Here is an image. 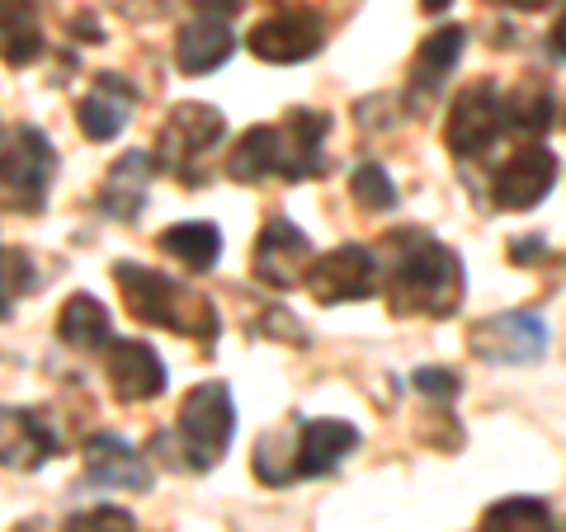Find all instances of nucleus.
<instances>
[{"label": "nucleus", "mask_w": 566, "mask_h": 532, "mask_svg": "<svg viewBox=\"0 0 566 532\" xmlns=\"http://www.w3.org/2000/svg\"><path fill=\"white\" fill-rule=\"evenodd\" d=\"M449 6H453V0H420L424 14H439V10H449Z\"/></svg>", "instance_id": "nucleus-35"}, {"label": "nucleus", "mask_w": 566, "mask_h": 532, "mask_svg": "<svg viewBox=\"0 0 566 532\" xmlns=\"http://www.w3.org/2000/svg\"><path fill=\"white\" fill-rule=\"evenodd\" d=\"M227 137V118L212 104H175L170 118L161 123V166L175 174L180 184L199 189L203 184V166L208 151Z\"/></svg>", "instance_id": "nucleus-4"}, {"label": "nucleus", "mask_w": 566, "mask_h": 532, "mask_svg": "<svg viewBox=\"0 0 566 532\" xmlns=\"http://www.w3.org/2000/svg\"><path fill=\"white\" fill-rule=\"evenodd\" d=\"M482 532H562V528H557V513L543 500L515 494V500H501L482 513Z\"/></svg>", "instance_id": "nucleus-26"}, {"label": "nucleus", "mask_w": 566, "mask_h": 532, "mask_svg": "<svg viewBox=\"0 0 566 532\" xmlns=\"http://www.w3.org/2000/svg\"><path fill=\"white\" fill-rule=\"evenodd\" d=\"M505 132L501 123V85L495 81H476L468 85L463 95L453 99L449 109V128H444V141L458 161H476L495 147V137Z\"/></svg>", "instance_id": "nucleus-7"}, {"label": "nucleus", "mask_w": 566, "mask_h": 532, "mask_svg": "<svg viewBox=\"0 0 566 532\" xmlns=\"http://www.w3.org/2000/svg\"><path fill=\"white\" fill-rule=\"evenodd\" d=\"M114 283L123 288V301H128V316H137L142 326H161V330H175L185 340H199V344H212L218 340V307L203 297L175 283L166 274L147 269V264H114Z\"/></svg>", "instance_id": "nucleus-2"}, {"label": "nucleus", "mask_w": 566, "mask_h": 532, "mask_svg": "<svg viewBox=\"0 0 566 532\" xmlns=\"http://www.w3.org/2000/svg\"><path fill=\"white\" fill-rule=\"evenodd\" d=\"M33 288L29 259L20 251H0V316H10V307L20 301V292Z\"/></svg>", "instance_id": "nucleus-29"}, {"label": "nucleus", "mask_w": 566, "mask_h": 532, "mask_svg": "<svg viewBox=\"0 0 566 532\" xmlns=\"http://www.w3.org/2000/svg\"><path fill=\"white\" fill-rule=\"evenodd\" d=\"M232 52H237V39L222 20H193L180 29V39H175V66H180L185 76H208V71H218Z\"/></svg>", "instance_id": "nucleus-22"}, {"label": "nucleus", "mask_w": 566, "mask_h": 532, "mask_svg": "<svg viewBox=\"0 0 566 532\" xmlns=\"http://www.w3.org/2000/svg\"><path fill=\"white\" fill-rule=\"evenodd\" d=\"M458 386H463V382H458L449 368H420V372H416V392L430 396V401H453Z\"/></svg>", "instance_id": "nucleus-31"}, {"label": "nucleus", "mask_w": 566, "mask_h": 532, "mask_svg": "<svg viewBox=\"0 0 566 532\" xmlns=\"http://www.w3.org/2000/svg\"><path fill=\"white\" fill-rule=\"evenodd\" d=\"M486 6H505V10H543V6H553V0H486Z\"/></svg>", "instance_id": "nucleus-34"}, {"label": "nucleus", "mask_w": 566, "mask_h": 532, "mask_svg": "<svg viewBox=\"0 0 566 532\" xmlns=\"http://www.w3.org/2000/svg\"><path fill=\"white\" fill-rule=\"evenodd\" d=\"M156 245H161L175 264H185L189 274H208L212 264L222 259V232L212 222H180L156 236Z\"/></svg>", "instance_id": "nucleus-23"}, {"label": "nucleus", "mask_w": 566, "mask_h": 532, "mask_svg": "<svg viewBox=\"0 0 566 532\" xmlns=\"http://www.w3.org/2000/svg\"><path fill=\"white\" fill-rule=\"evenodd\" d=\"M331 132V114L316 109H289L283 123H274V147H279V174L283 180H312L326 170L322 141Z\"/></svg>", "instance_id": "nucleus-12"}, {"label": "nucleus", "mask_w": 566, "mask_h": 532, "mask_svg": "<svg viewBox=\"0 0 566 532\" xmlns=\"http://www.w3.org/2000/svg\"><path fill=\"white\" fill-rule=\"evenodd\" d=\"M232 434H237V405L227 382H199L180 401L175 434L156 438V457L175 471H212L222 462V453L232 448Z\"/></svg>", "instance_id": "nucleus-3"}, {"label": "nucleus", "mask_w": 566, "mask_h": 532, "mask_svg": "<svg viewBox=\"0 0 566 532\" xmlns=\"http://www.w3.org/2000/svg\"><path fill=\"white\" fill-rule=\"evenodd\" d=\"M557 174H562V166H557V156L547 151V147H524V151H515L510 161L495 170V180H491V199H495V208H505V212H528V208H538L547 193H553V184H557Z\"/></svg>", "instance_id": "nucleus-10"}, {"label": "nucleus", "mask_w": 566, "mask_h": 532, "mask_svg": "<svg viewBox=\"0 0 566 532\" xmlns=\"http://www.w3.org/2000/svg\"><path fill=\"white\" fill-rule=\"evenodd\" d=\"M547 47L557 52V57L566 62V6H562V14H557V24H553V33H547Z\"/></svg>", "instance_id": "nucleus-33"}, {"label": "nucleus", "mask_w": 566, "mask_h": 532, "mask_svg": "<svg viewBox=\"0 0 566 532\" xmlns=\"http://www.w3.org/2000/svg\"><path fill=\"white\" fill-rule=\"evenodd\" d=\"M147 184H151V156L147 151H128L118 156L114 170L99 184V208L118 222H133L147 208Z\"/></svg>", "instance_id": "nucleus-19"}, {"label": "nucleus", "mask_w": 566, "mask_h": 532, "mask_svg": "<svg viewBox=\"0 0 566 532\" xmlns=\"http://www.w3.org/2000/svg\"><path fill=\"white\" fill-rule=\"evenodd\" d=\"M307 269H312V241L297 232L289 217L264 222V232L255 241V278L264 283V288L289 292L307 278Z\"/></svg>", "instance_id": "nucleus-11"}, {"label": "nucleus", "mask_w": 566, "mask_h": 532, "mask_svg": "<svg viewBox=\"0 0 566 532\" xmlns=\"http://www.w3.org/2000/svg\"><path fill=\"white\" fill-rule=\"evenodd\" d=\"M468 349L482 363H501V368H520V363H538L547 353V321L534 311H501L486 316L468 330Z\"/></svg>", "instance_id": "nucleus-6"}, {"label": "nucleus", "mask_w": 566, "mask_h": 532, "mask_svg": "<svg viewBox=\"0 0 566 532\" xmlns=\"http://www.w3.org/2000/svg\"><path fill=\"white\" fill-rule=\"evenodd\" d=\"M359 448V429L345 419H307L293 438V471L297 476H331Z\"/></svg>", "instance_id": "nucleus-14"}, {"label": "nucleus", "mask_w": 566, "mask_h": 532, "mask_svg": "<svg viewBox=\"0 0 566 532\" xmlns=\"http://www.w3.org/2000/svg\"><path fill=\"white\" fill-rule=\"evenodd\" d=\"M52 174H57V151L39 128H20L0 147V199L10 208L39 212L48 203Z\"/></svg>", "instance_id": "nucleus-5"}, {"label": "nucleus", "mask_w": 566, "mask_h": 532, "mask_svg": "<svg viewBox=\"0 0 566 532\" xmlns=\"http://www.w3.org/2000/svg\"><path fill=\"white\" fill-rule=\"evenodd\" d=\"M354 203L368 208V212H392L397 208V189H392V174H387L378 161H364V166H354Z\"/></svg>", "instance_id": "nucleus-28"}, {"label": "nucleus", "mask_w": 566, "mask_h": 532, "mask_svg": "<svg viewBox=\"0 0 566 532\" xmlns=\"http://www.w3.org/2000/svg\"><path fill=\"white\" fill-rule=\"evenodd\" d=\"M557 118V99H553V85L547 76H520L510 85V95H501V123L520 137H538L553 128Z\"/></svg>", "instance_id": "nucleus-21"}, {"label": "nucleus", "mask_w": 566, "mask_h": 532, "mask_svg": "<svg viewBox=\"0 0 566 532\" xmlns=\"http://www.w3.org/2000/svg\"><path fill=\"white\" fill-rule=\"evenodd\" d=\"M85 471H91L95 486H114V490H151V471L147 462L128 448L123 438L114 434H99L91 438V448H85Z\"/></svg>", "instance_id": "nucleus-20"}, {"label": "nucleus", "mask_w": 566, "mask_h": 532, "mask_svg": "<svg viewBox=\"0 0 566 532\" xmlns=\"http://www.w3.org/2000/svg\"><path fill=\"white\" fill-rule=\"evenodd\" d=\"M322 43H326V24L316 10H279L245 33V47H251L260 62H274V66L307 62L322 52Z\"/></svg>", "instance_id": "nucleus-9"}, {"label": "nucleus", "mask_w": 566, "mask_h": 532, "mask_svg": "<svg viewBox=\"0 0 566 532\" xmlns=\"http://www.w3.org/2000/svg\"><path fill=\"white\" fill-rule=\"evenodd\" d=\"M62 532H137V523H133V513L104 504V509H85L76 519H66Z\"/></svg>", "instance_id": "nucleus-30"}, {"label": "nucleus", "mask_w": 566, "mask_h": 532, "mask_svg": "<svg viewBox=\"0 0 566 532\" xmlns=\"http://www.w3.org/2000/svg\"><path fill=\"white\" fill-rule=\"evenodd\" d=\"M227 174H232L237 184H260V180H270V174H279L274 128H251V132H245L237 141L232 161H227Z\"/></svg>", "instance_id": "nucleus-25"}, {"label": "nucleus", "mask_w": 566, "mask_h": 532, "mask_svg": "<svg viewBox=\"0 0 566 532\" xmlns=\"http://www.w3.org/2000/svg\"><path fill=\"white\" fill-rule=\"evenodd\" d=\"M43 57V0H0V62L29 66Z\"/></svg>", "instance_id": "nucleus-18"}, {"label": "nucleus", "mask_w": 566, "mask_h": 532, "mask_svg": "<svg viewBox=\"0 0 566 532\" xmlns=\"http://www.w3.org/2000/svg\"><path fill=\"white\" fill-rule=\"evenodd\" d=\"M104 377H109L114 396L123 405H142V401H156L166 392V363L161 353L142 340H118L109 344V363H104Z\"/></svg>", "instance_id": "nucleus-13"}, {"label": "nucleus", "mask_w": 566, "mask_h": 532, "mask_svg": "<svg viewBox=\"0 0 566 532\" xmlns=\"http://www.w3.org/2000/svg\"><path fill=\"white\" fill-rule=\"evenodd\" d=\"M133 104H137V91L128 81L118 76V71H104V76H95V91L81 99V132L91 137V141H109L118 137L123 128H128V118H133Z\"/></svg>", "instance_id": "nucleus-16"}, {"label": "nucleus", "mask_w": 566, "mask_h": 532, "mask_svg": "<svg viewBox=\"0 0 566 532\" xmlns=\"http://www.w3.org/2000/svg\"><path fill=\"white\" fill-rule=\"evenodd\" d=\"M463 47H468V29H434L430 39L420 43L416 62H411V99L424 104L430 95H439V85H444L453 76V66L463 62Z\"/></svg>", "instance_id": "nucleus-17"}, {"label": "nucleus", "mask_w": 566, "mask_h": 532, "mask_svg": "<svg viewBox=\"0 0 566 532\" xmlns=\"http://www.w3.org/2000/svg\"><path fill=\"white\" fill-rule=\"evenodd\" d=\"M193 6L203 10V20H232L241 10V0H193Z\"/></svg>", "instance_id": "nucleus-32"}, {"label": "nucleus", "mask_w": 566, "mask_h": 532, "mask_svg": "<svg viewBox=\"0 0 566 532\" xmlns=\"http://www.w3.org/2000/svg\"><path fill=\"white\" fill-rule=\"evenodd\" d=\"M293 438H297V424H293V434L274 429V434H264L255 443V476H260L264 486H289V481H297V471H293Z\"/></svg>", "instance_id": "nucleus-27"}, {"label": "nucleus", "mask_w": 566, "mask_h": 532, "mask_svg": "<svg viewBox=\"0 0 566 532\" xmlns=\"http://www.w3.org/2000/svg\"><path fill=\"white\" fill-rule=\"evenodd\" d=\"M57 448H62V438L48 429L43 415L6 411V405H0V467L33 471V467H43Z\"/></svg>", "instance_id": "nucleus-15"}, {"label": "nucleus", "mask_w": 566, "mask_h": 532, "mask_svg": "<svg viewBox=\"0 0 566 532\" xmlns=\"http://www.w3.org/2000/svg\"><path fill=\"white\" fill-rule=\"evenodd\" d=\"M57 334H62V344L81 349V353H95V349H109V344H114L109 311H104L91 292H76V297H71L66 307H62Z\"/></svg>", "instance_id": "nucleus-24"}, {"label": "nucleus", "mask_w": 566, "mask_h": 532, "mask_svg": "<svg viewBox=\"0 0 566 532\" xmlns=\"http://www.w3.org/2000/svg\"><path fill=\"white\" fill-rule=\"evenodd\" d=\"M382 245L392 251V264H387V278L378 283L392 316H430V321L458 316L468 283H463V264H458V255L444 241L406 226V232H392Z\"/></svg>", "instance_id": "nucleus-1"}, {"label": "nucleus", "mask_w": 566, "mask_h": 532, "mask_svg": "<svg viewBox=\"0 0 566 532\" xmlns=\"http://www.w3.org/2000/svg\"><path fill=\"white\" fill-rule=\"evenodd\" d=\"M303 283L322 307H345L378 288V255L368 245H340V251L312 259Z\"/></svg>", "instance_id": "nucleus-8"}]
</instances>
